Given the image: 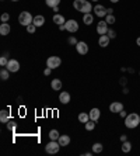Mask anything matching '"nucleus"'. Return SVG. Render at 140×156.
Instances as JSON below:
<instances>
[{
    "instance_id": "nucleus-1",
    "label": "nucleus",
    "mask_w": 140,
    "mask_h": 156,
    "mask_svg": "<svg viewBox=\"0 0 140 156\" xmlns=\"http://www.w3.org/2000/svg\"><path fill=\"white\" fill-rule=\"evenodd\" d=\"M140 125V115L137 113H130L125 118V127L129 129H135Z\"/></svg>"
},
{
    "instance_id": "nucleus-2",
    "label": "nucleus",
    "mask_w": 140,
    "mask_h": 156,
    "mask_svg": "<svg viewBox=\"0 0 140 156\" xmlns=\"http://www.w3.org/2000/svg\"><path fill=\"white\" fill-rule=\"evenodd\" d=\"M73 7L76 8L77 11L83 13V14H87L92 10V4L87 0H74L73 2Z\"/></svg>"
},
{
    "instance_id": "nucleus-3",
    "label": "nucleus",
    "mask_w": 140,
    "mask_h": 156,
    "mask_svg": "<svg viewBox=\"0 0 140 156\" xmlns=\"http://www.w3.org/2000/svg\"><path fill=\"white\" fill-rule=\"evenodd\" d=\"M32 21H34V17L31 16V13H30V11L20 13V16H18V23H20L21 25L28 27L30 24H32Z\"/></svg>"
},
{
    "instance_id": "nucleus-4",
    "label": "nucleus",
    "mask_w": 140,
    "mask_h": 156,
    "mask_svg": "<svg viewBox=\"0 0 140 156\" xmlns=\"http://www.w3.org/2000/svg\"><path fill=\"white\" fill-rule=\"evenodd\" d=\"M60 148H62V146H60L59 142H58V141H52V139H51V142H48V144L45 145V151L48 153H51V155L58 153Z\"/></svg>"
},
{
    "instance_id": "nucleus-5",
    "label": "nucleus",
    "mask_w": 140,
    "mask_h": 156,
    "mask_svg": "<svg viewBox=\"0 0 140 156\" xmlns=\"http://www.w3.org/2000/svg\"><path fill=\"white\" fill-rule=\"evenodd\" d=\"M60 63H62V59H60L59 56H49L48 59H46V66L48 68H51V69H56V68H59Z\"/></svg>"
},
{
    "instance_id": "nucleus-6",
    "label": "nucleus",
    "mask_w": 140,
    "mask_h": 156,
    "mask_svg": "<svg viewBox=\"0 0 140 156\" xmlns=\"http://www.w3.org/2000/svg\"><path fill=\"white\" fill-rule=\"evenodd\" d=\"M64 27H66L67 33H77L79 31V23L76 20H67L64 23Z\"/></svg>"
},
{
    "instance_id": "nucleus-7",
    "label": "nucleus",
    "mask_w": 140,
    "mask_h": 156,
    "mask_svg": "<svg viewBox=\"0 0 140 156\" xmlns=\"http://www.w3.org/2000/svg\"><path fill=\"white\" fill-rule=\"evenodd\" d=\"M92 10H94V14H95L98 18L107 17V14H108V8H105L102 4H97V6L92 8Z\"/></svg>"
},
{
    "instance_id": "nucleus-8",
    "label": "nucleus",
    "mask_w": 140,
    "mask_h": 156,
    "mask_svg": "<svg viewBox=\"0 0 140 156\" xmlns=\"http://www.w3.org/2000/svg\"><path fill=\"white\" fill-rule=\"evenodd\" d=\"M108 23L105 20H101V21H98V24H97V33L100 34V35H105V34L108 33V30H109V27H108Z\"/></svg>"
},
{
    "instance_id": "nucleus-9",
    "label": "nucleus",
    "mask_w": 140,
    "mask_h": 156,
    "mask_svg": "<svg viewBox=\"0 0 140 156\" xmlns=\"http://www.w3.org/2000/svg\"><path fill=\"white\" fill-rule=\"evenodd\" d=\"M11 73H16V72H18L20 70V62L17 61V59H10L7 63V66H6Z\"/></svg>"
},
{
    "instance_id": "nucleus-10",
    "label": "nucleus",
    "mask_w": 140,
    "mask_h": 156,
    "mask_svg": "<svg viewBox=\"0 0 140 156\" xmlns=\"http://www.w3.org/2000/svg\"><path fill=\"white\" fill-rule=\"evenodd\" d=\"M76 49H77V52L80 53V55H87V52H88V45L86 44L84 41H79L77 42V45H76Z\"/></svg>"
},
{
    "instance_id": "nucleus-11",
    "label": "nucleus",
    "mask_w": 140,
    "mask_h": 156,
    "mask_svg": "<svg viewBox=\"0 0 140 156\" xmlns=\"http://www.w3.org/2000/svg\"><path fill=\"white\" fill-rule=\"evenodd\" d=\"M122 110H123V104L120 103V101H114V103H111V106H109V111H111V113H115V114H119Z\"/></svg>"
},
{
    "instance_id": "nucleus-12",
    "label": "nucleus",
    "mask_w": 140,
    "mask_h": 156,
    "mask_svg": "<svg viewBox=\"0 0 140 156\" xmlns=\"http://www.w3.org/2000/svg\"><path fill=\"white\" fill-rule=\"evenodd\" d=\"M109 41H111V38L105 34V35H100V38H98V45L101 46V48H107V46L109 45Z\"/></svg>"
},
{
    "instance_id": "nucleus-13",
    "label": "nucleus",
    "mask_w": 140,
    "mask_h": 156,
    "mask_svg": "<svg viewBox=\"0 0 140 156\" xmlns=\"http://www.w3.org/2000/svg\"><path fill=\"white\" fill-rule=\"evenodd\" d=\"M88 114H90V119H92V121L97 123L101 117V111H100V108H91V111H90Z\"/></svg>"
},
{
    "instance_id": "nucleus-14",
    "label": "nucleus",
    "mask_w": 140,
    "mask_h": 156,
    "mask_svg": "<svg viewBox=\"0 0 140 156\" xmlns=\"http://www.w3.org/2000/svg\"><path fill=\"white\" fill-rule=\"evenodd\" d=\"M59 101L62 104H69L70 103V94H69L67 91H62L59 94Z\"/></svg>"
},
{
    "instance_id": "nucleus-15",
    "label": "nucleus",
    "mask_w": 140,
    "mask_h": 156,
    "mask_svg": "<svg viewBox=\"0 0 140 156\" xmlns=\"http://www.w3.org/2000/svg\"><path fill=\"white\" fill-rule=\"evenodd\" d=\"M10 31H11L10 24H8V23H2V25H0V34H2V35H8Z\"/></svg>"
},
{
    "instance_id": "nucleus-16",
    "label": "nucleus",
    "mask_w": 140,
    "mask_h": 156,
    "mask_svg": "<svg viewBox=\"0 0 140 156\" xmlns=\"http://www.w3.org/2000/svg\"><path fill=\"white\" fill-rule=\"evenodd\" d=\"M32 24L36 25V27H42L45 24V17L44 16H35L34 17V21H32Z\"/></svg>"
},
{
    "instance_id": "nucleus-17",
    "label": "nucleus",
    "mask_w": 140,
    "mask_h": 156,
    "mask_svg": "<svg viewBox=\"0 0 140 156\" xmlns=\"http://www.w3.org/2000/svg\"><path fill=\"white\" fill-rule=\"evenodd\" d=\"M83 21L86 25H91L94 23V16L91 13H87V14H83Z\"/></svg>"
},
{
    "instance_id": "nucleus-18",
    "label": "nucleus",
    "mask_w": 140,
    "mask_h": 156,
    "mask_svg": "<svg viewBox=\"0 0 140 156\" xmlns=\"http://www.w3.org/2000/svg\"><path fill=\"white\" fill-rule=\"evenodd\" d=\"M58 142L60 144V146H67V145L70 144V136L69 135H60Z\"/></svg>"
},
{
    "instance_id": "nucleus-19",
    "label": "nucleus",
    "mask_w": 140,
    "mask_h": 156,
    "mask_svg": "<svg viewBox=\"0 0 140 156\" xmlns=\"http://www.w3.org/2000/svg\"><path fill=\"white\" fill-rule=\"evenodd\" d=\"M53 23H55V24H58V25H62V24H64V23H66V20H64V17L62 16V14H58V13H56L55 16H53Z\"/></svg>"
},
{
    "instance_id": "nucleus-20",
    "label": "nucleus",
    "mask_w": 140,
    "mask_h": 156,
    "mask_svg": "<svg viewBox=\"0 0 140 156\" xmlns=\"http://www.w3.org/2000/svg\"><path fill=\"white\" fill-rule=\"evenodd\" d=\"M8 118H10V114H8L7 110H2L0 111V123H8Z\"/></svg>"
},
{
    "instance_id": "nucleus-21",
    "label": "nucleus",
    "mask_w": 140,
    "mask_h": 156,
    "mask_svg": "<svg viewBox=\"0 0 140 156\" xmlns=\"http://www.w3.org/2000/svg\"><path fill=\"white\" fill-rule=\"evenodd\" d=\"M51 87H52L53 90H60L62 89V80L60 79H53L52 82H51Z\"/></svg>"
},
{
    "instance_id": "nucleus-22",
    "label": "nucleus",
    "mask_w": 140,
    "mask_h": 156,
    "mask_svg": "<svg viewBox=\"0 0 140 156\" xmlns=\"http://www.w3.org/2000/svg\"><path fill=\"white\" fill-rule=\"evenodd\" d=\"M10 70L7 69V68H3V69L0 70V78H2V80H8L10 79Z\"/></svg>"
},
{
    "instance_id": "nucleus-23",
    "label": "nucleus",
    "mask_w": 140,
    "mask_h": 156,
    "mask_svg": "<svg viewBox=\"0 0 140 156\" xmlns=\"http://www.w3.org/2000/svg\"><path fill=\"white\" fill-rule=\"evenodd\" d=\"M120 149H122V152L128 153L132 151V144L129 142V141H125V142H122V146H120Z\"/></svg>"
},
{
    "instance_id": "nucleus-24",
    "label": "nucleus",
    "mask_w": 140,
    "mask_h": 156,
    "mask_svg": "<svg viewBox=\"0 0 140 156\" xmlns=\"http://www.w3.org/2000/svg\"><path fill=\"white\" fill-rule=\"evenodd\" d=\"M79 121L86 124L87 121H90V114H87V113H80V114H79Z\"/></svg>"
},
{
    "instance_id": "nucleus-25",
    "label": "nucleus",
    "mask_w": 140,
    "mask_h": 156,
    "mask_svg": "<svg viewBox=\"0 0 140 156\" xmlns=\"http://www.w3.org/2000/svg\"><path fill=\"white\" fill-rule=\"evenodd\" d=\"M102 149H104V146H102V144H100V142L92 145V153H101Z\"/></svg>"
},
{
    "instance_id": "nucleus-26",
    "label": "nucleus",
    "mask_w": 140,
    "mask_h": 156,
    "mask_svg": "<svg viewBox=\"0 0 140 156\" xmlns=\"http://www.w3.org/2000/svg\"><path fill=\"white\" fill-rule=\"evenodd\" d=\"M84 127H86V129H87V131H92V129L95 128V121L90 119V121H87V123L84 124Z\"/></svg>"
},
{
    "instance_id": "nucleus-27",
    "label": "nucleus",
    "mask_w": 140,
    "mask_h": 156,
    "mask_svg": "<svg viewBox=\"0 0 140 156\" xmlns=\"http://www.w3.org/2000/svg\"><path fill=\"white\" fill-rule=\"evenodd\" d=\"M59 132H58V129H52V131L49 132V138H51V139L52 141H58L59 139Z\"/></svg>"
},
{
    "instance_id": "nucleus-28",
    "label": "nucleus",
    "mask_w": 140,
    "mask_h": 156,
    "mask_svg": "<svg viewBox=\"0 0 140 156\" xmlns=\"http://www.w3.org/2000/svg\"><path fill=\"white\" fill-rule=\"evenodd\" d=\"M45 3H46V6H49V7H56V6H59L60 0H45Z\"/></svg>"
},
{
    "instance_id": "nucleus-29",
    "label": "nucleus",
    "mask_w": 140,
    "mask_h": 156,
    "mask_svg": "<svg viewBox=\"0 0 140 156\" xmlns=\"http://www.w3.org/2000/svg\"><path fill=\"white\" fill-rule=\"evenodd\" d=\"M105 21L108 23V24H115V21H116V18L112 14H107V17H105Z\"/></svg>"
},
{
    "instance_id": "nucleus-30",
    "label": "nucleus",
    "mask_w": 140,
    "mask_h": 156,
    "mask_svg": "<svg viewBox=\"0 0 140 156\" xmlns=\"http://www.w3.org/2000/svg\"><path fill=\"white\" fill-rule=\"evenodd\" d=\"M38 28V27H36V25H34V24H30L27 27V31H28V34H34L35 33V30Z\"/></svg>"
},
{
    "instance_id": "nucleus-31",
    "label": "nucleus",
    "mask_w": 140,
    "mask_h": 156,
    "mask_svg": "<svg viewBox=\"0 0 140 156\" xmlns=\"http://www.w3.org/2000/svg\"><path fill=\"white\" fill-rule=\"evenodd\" d=\"M0 18H2V23H7V21L10 20V14H8V13H3Z\"/></svg>"
},
{
    "instance_id": "nucleus-32",
    "label": "nucleus",
    "mask_w": 140,
    "mask_h": 156,
    "mask_svg": "<svg viewBox=\"0 0 140 156\" xmlns=\"http://www.w3.org/2000/svg\"><path fill=\"white\" fill-rule=\"evenodd\" d=\"M7 63H8V59L6 56H2L0 58V65L3 66V68H6V66H7Z\"/></svg>"
},
{
    "instance_id": "nucleus-33",
    "label": "nucleus",
    "mask_w": 140,
    "mask_h": 156,
    "mask_svg": "<svg viewBox=\"0 0 140 156\" xmlns=\"http://www.w3.org/2000/svg\"><path fill=\"white\" fill-rule=\"evenodd\" d=\"M107 35H108V37L111 38V40H114V38L116 37V33H115V30H111V28H109V30H108V33H107Z\"/></svg>"
},
{
    "instance_id": "nucleus-34",
    "label": "nucleus",
    "mask_w": 140,
    "mask_h": 156,
    "mask_svg": "<svg viewBox=\"0 0 140 156\" xmlns=\"http://www.w3.org/2000/svg\"><path fill=\"white\" fill-rule=\"evenodd\" d=\"M77 42H79V41H77L74 37H70V38H69V44H70V45H77Z\"/></svg>"
},
{
    "instance_id": "nucleus-35",
    "label": "nucleus",
    "mask_w": 140,
    "mask_h": 156,
    "mask_svg": "<svg viewBox=\"0 0 140 156\" xmlns=\"http://www.w3.org/2000/svg\"><path fill=\"white\" fill-rule=\"evenodd\" d=\"M7 128H8V129H11V131H14V129H16V123L10 121V123L7 124Z\"/></svg>"
},
{
    "instance_id": "nucleus-36",
    "label": "nucleus",
    "mask_w": 140,
    "mask_h": 156,
    "mask_svg": "<svg viewBox=\"0 0 140 156\" xmlns=\"http://www.w3.org/2000/svg\"><path fill=\"white\" fill-rule=\"evenodd\" d=\"M51 72H52V69H51V68H46V69L44 70V75H45V76H49V75H51Z\"/></svg>"
},
{
    "instance_id": "nucleus-37",
    "label": "nucleus",
    "mask_w": 140,
    "mask_h": 156,
    "mask_svg": "<svg viewBox=\"0 0 140 156\" xmlns=\"http://www.w3.org/2000/svg\"><path fill=\"white\" fill-rule=\"evenodd\" d=\"M119 115L122 117V118H126V115H128V114H126V111H125V110H122V111L119 113Z\"/></svg>"
},
{
    "instance_id": "nucleus-38",
    "label": "nucleus",
    "mask_w": 140,
    "mask_h": 156,
    "mask_svg": "<svg viewBox=\"0 0 140 156\" xmlns=\"http://www.w3.org/2000/svg\"><path fill=\"white\" fill-rule=\"evenodd\" d=\"M125 141H128V136H126V135H120V142H125Z\"/></svg>"
},
{
    "instance_id": "nucleus-39",
    "label": "nucleus",
    "mask_w": 140,
    "mask_h": 156,
    "mask_svg": "<svg viewBox=\"0 0 140 156\" xmlns=\"http://www.w3.org/2000/svg\"><path fill=\"white\" fill-rule=\"evenodd\" d=\"M59 30H60V31H66V27H64V24L59 25Z\"/></svg>"
},
{
    "instance_id": "nucleus-40",
    "label": "nucleus",
    "mask_w": 140,
    "mask_h": 156,
    "mask_svg": "<svg viewBox=\"0 0 140 156\" xmlns=\"http://www.w3.org/2000/svg\"><path fill=\"white\" fill-rule=\"evenodd\" d=\"M136 44H137V46H140V37L136 40Z\"/></svg>"
},
{
    "instance_id": "nucleus-41",
    "label": "nucleus",
    "mask_w": 140,
    "mask_h": 156,
    "mask_svg": "<svg viewBox=\"0 0 140 156\" xmlns=\"http://www.w3.org/2000/svg\"><path fill=\"white\" fill-rule=\"evenodd\" d=\"M109 2H111V3H118L119 0H109Z\"/></svg>"
},
{
    "instance_id": "nucleus-42",
    "label": "nucleus",
    "mask_w": 140,
    "mask_h": 156,
    "mask_svg": "<svg viewBox=\"0 0 140 156\" xmlns=\"http://www.w3.org/2000/svg\"><path fill=\"white\" fill-rule=\"evenodd\" d=\"M11 2H18V0H11Z\"/></svg>"
},
{
    "instance_id": "nucleus-43",
    "label": "nucleus",
    "mask_w": 140,
    "mask_h": 156,
    "mask_svg": "<svg viewBox=\"0 0 140 156\" xmlns=\"http://www.w3.org/2000/svg\"><path fill=\"white\" fill-rule=\"evenodd\" d=\"M92 2H98V0H92Z\"/></svg>"
},
{
    "instance_id": "nucleus-44",
    "label": "nucleus",
    "mask_w": 140,
    "mask_h": 156,
    "mask_svg": "<svg viewBox=\"0 0 140 156\" xmlns=\"http://www.w3.org/2000/svg\"><path fill=\"white\" fill-rule=\"evenodd\" d=\"M139 75H140V72H139Z\"/></svg>"
}]
</instances>
